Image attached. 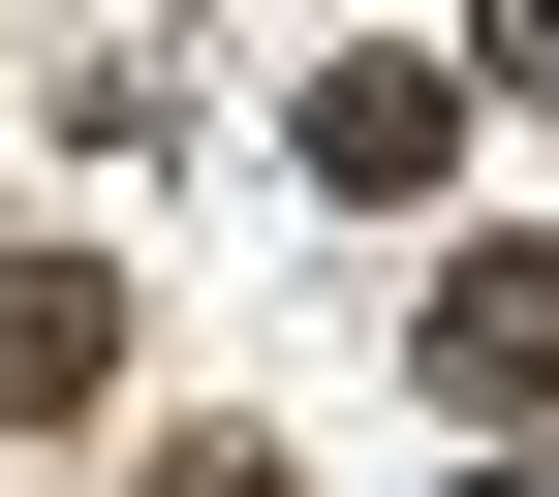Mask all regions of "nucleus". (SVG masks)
<instances>
[{
    "instance_id": "f257e3e1",
    "label": "nucleus",
    "mask_w": 559,
    "mask_h": 497,
    "mask_svg": "<svg viewBox=\"0 0 559 497\" xmlns=\"http://www.w3.org/2000/svg\"><path fill=\"white\" fill-rule=\"evenodd\" d=\"M280 156H311V187H373V218H404V187L466 156V62H436V32H373V62H311V125H280Z\"/></svg>"
},
{
    "instance_id": "f03ea898",
    "label": "nucleus",
    "mask_w": 559,
    "mask_h": 497,
    "mask_svg": "<svg viewBox=\"0 0 559 497\" xmlns=\"http://www.w3.org/2000/svg\"><path fill=\"white\" fill-rule=\"evenodd\" d=\"M404 374L498 436V404H559V249H436V311H404Z\"/></svg>"
},
{
    "instance_id": "7ed1b4c3",
    "label": "nucleus",
    "mask_w": 559,
    "mask_h": 497,
    "mask_svg": "<svg viewBox=\"0 0 559 497\" xmlns=\"http://www.w3.org/2000/svg\"><path fill=\"white\" fill-rule=\"evenodd\" d=\"M62 404H124V280L94 249H0V436H62Z\"/></svg>"
},
{
    "instance_id": "20e7f679",
    "label": "nucleus",
    "mask_w": 559,
    "mask_h": 497,
    "mask_svg": "<svg viewBox=\"0 0 559 497\" xmlns=\"http://www.w3.org/2000/svg\"><path fill=\"white\" fill-rule=\"evenodd\" d=\"M156 497H311V436H249V404H218V436H156Z\"/></svg>"
},
{
    "instance_id": "39448f33",
    "label": "nucleus",
    "mask_w": 559,
    "mask_h": 497,
    "mask_svg": "<svg viewBox=\"0 0 559 497\" xmlns=\"http://www.w3.org/2000/svg\"><path fill=\"white\" fill-rule=\"evenodd\" d=\"M466 94H559V0H498V62H466Z\"/></svg>"
},
{
    "instance_id": "423d86ee",
    "label": "nucleus",
    "mask_w": 559,
    "mask_h": 497,
    "mask_svg": "<svg viewBox=\"0 0 559 497\" xmlns=\"http://www.w3.org/2000/svg\"><path fill=\"white\" fill-rule=\"evenodd\" d=\"M466 497H559V466H466Z\"/></svg>"
}]
</instances>
